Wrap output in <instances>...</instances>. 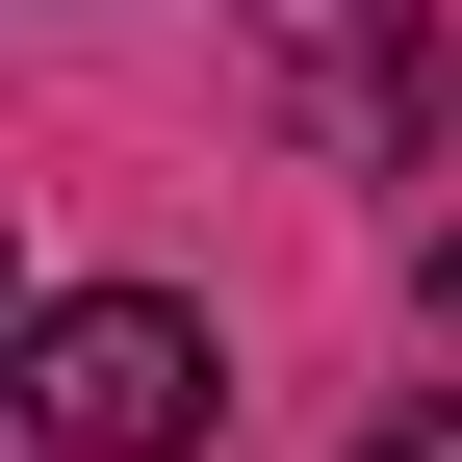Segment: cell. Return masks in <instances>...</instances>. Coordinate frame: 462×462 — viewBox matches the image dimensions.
I'll use <instances>...</instances> for the list:
<instances>
[{
    "instance_id": "2",
    "label": "cell",
    "mask_w": 462,
    "mask_h": 462,
    "mask_svg": "<svg viewBox=\"0 0 462 462\" xmlns=\"http://www.w3.org/2000/svg\"><path fill=\"white\" fill-rule=\"evenodd\" d=\"M231 26H257V78H282L309 154H437V103H462L437 0H231Z\"/></svg>"
},
{
    "instance_id": "1",
    "label": "cell",
    "mask_w": 462,
    "mask_h": 462,
    "mask_svg": "<svg viewBox=\"0 0 462 462\" xmlns=\"http://www.w3.org/2000/svg\"><path fill=\"white\" fill-rule=\"evenodd\" d=\"M206 411H231L206 309H154V282L26 309V437H51V462H206Z\"/></svg>"
},
{
    "instance_id": "3",
    "label": "cell",
    "mask_w": 462,
    "mask_h": 462,
    "mask_svg": "<svg viewBox=\"0 0 462 462\" xmlns=\"http://www.w3.org/2000/svg\"><path fill=\"white\" fill-rule=\"evenodd\" d=\"M385 462H462V411H411V437H385Z\"/></svg>"
}]
</instances>
